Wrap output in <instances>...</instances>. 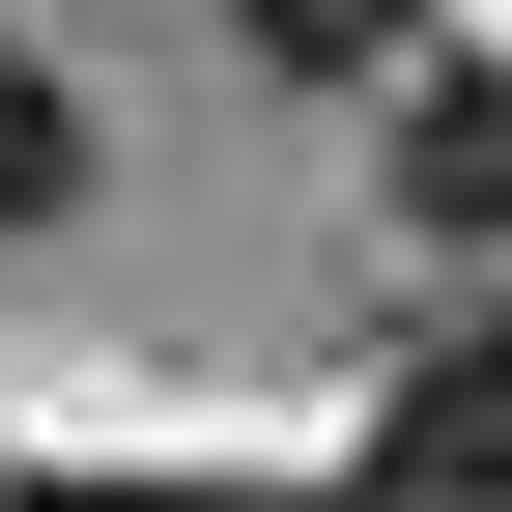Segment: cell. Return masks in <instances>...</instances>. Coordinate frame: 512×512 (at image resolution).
<instances>
[{"instance_id": "cell-1", "label": "cell", "mask_w": 512, "mask_h": 512, "mask_svg": "<svg viewBox=\"0 0 512 512\" xmlns=\"http://www.w3.org/2000/svg\"><path fill=\"white\" fill-rule=\"evenodd\" d=\"M399 484H427V512H512V313L399 370Z\"/></svg>"}, {"instance_id": "cell-2", "label": "cell", "mask_w": 512, "mask_h": 512, "mask_svg": "<svg viewBox=\"0 0 512 512\" xmlns=\"http://www.w3.org/2000/svg\"><path fill=\"white\" fill-rule=\"evenodd\" d=\"M399 171H427V228H456V256H512V86L399 57Z\"/></svg>"}, {"instance_id": "cell-3", "label": "cell", "mask_w": 512, "mask_h": 512, "mask_svg": "<svg viewBox=\"0 0 512 512\" xmlns=\"http://www.w3.org/2000/svg\"><path fill=\"white\" fill-rule=\"evenodd\" d=\"M86 200V86H57V57H0V228H57Z\"/></svg>"}, {"instance_id": "cell-4", "label": "cell", "mask_w": 512, "mask_h": 512, "mask_svg": "<svg viewBox=\"0 0 512 512\" xmlns=\"http://www.w3.org/2000/svg\"><path fill=\"white\" fill-rule=\"evenodd\" d=\"M256 57H313V86H399V0H256Z\"/></svg>"}]
</instances>
